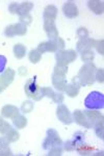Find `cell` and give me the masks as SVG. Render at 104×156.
Here are the masks:
<instances>
[{
    "instance_id": "cell-1",
    "label": "cell",
    "mask_w": 104,
    "mask_h": 156,
    "mask_svg": "<svg viewBox=\"0 0 104 156\" xmlns=\"http://www.w3.org/2000/svg\"><path fill=\"white\" fill-rule=\"evenodd\" d=\"M96 66L91 62H87L81 67L79 73L76 77L73 78V83L77 85H91L95 81V74H96Z\"/></svg>"
},
{
    "instance_id": "cell-2",
    "label": "cell",
    "mask_w": 104,
    "mask_h": 156,
    "mask_svg": "<svg viewBox=\"0 0 104 156\" xmlns=\"http://www.w3.org/2000/svg\"><path fill=\"white\" fill-rule=\"evenodd\" d=\"M84 105L88 109H102L104 107V96L100 92H92L84 100Z\"/></svg>"
},
{
    "instance_id": "cell-3",
    "label": "cell",
    "mask_w": 104,
    "mask_h": 156,
    "mask_svg": "<svg viewBox=\"0 0 104 156\" xmlns=\"http://www.w3.org/2000/svg\"><path fill=\"white\" fill-rule=\"evenodd\" d=\"M25 94L30 98H34L35 101H40L44 97L43 87H40L35 83V78H31L25 84Z\"/></svg>"
},
{
    "instance_id": "cell-4",
    "label": "cell",
    "mask_w": 104,
    "mask_h": 156,
    "mask_svg": "<svg viewBox=\"0 0 104 156\" xmlns=\"http://www.w3.org/2000/svg\"><path fill=\"white\" fill-rule=\"evenodd\" d=\"M77 57V53L74 50H58L56 53L57 66L68 67L70 62H74Z\"/></svg>"
},
{
    "instance_id": "cell-5",
    "label": "cell",
    "mask_w": 104,
    "mask_h": 156,
    "mask_svg": "<svg viewBox=\"0 0 104 156\" xmlns=\"http://www.w3.org/2000/svg\"><path fill=\"white\" fill-rule=\"evenodd\" d=\"M63 140L59 137L58 133L55 131L54 129H49L47 131V136L45 138V140L43 142V149L45 150H50L53 146L62 145Z\"/></svg>"
},
{
    "instance_id": "cell-6",
    "label": "cell",
    "mask_w": 104,
    "mask_h": 156,
    "mask_svg": "<svg viewBox=\"0 0 104 156\" xmlns=\"http://www.w3.org/2000/svg\"><path fill=\"white\" fill-rule=\"evenodd\" d=\"M26 32H27L26 25L22 23L12 24L9 26H7L5 30H4V34L9 37H13L15 36H24Z\"/></svg>"
},
{
    "instance_id": "cell-7",
    "label": "cell",
    "mask_w": 104,
    "mask_h": 156,
    "mask_svg": "<svg viewBox=\"0 0 104 156\" xmlns=\"http://www.w3.org/2000/svg\"><path fill=\"white\" fill-rule=\"evenodd\" d=\"M56 115H57L58 120H59L60 122L64 123V124L69 125V124H71V123L73 122L72 115H71V112H69L68 107L66 106V105H64V104H59L57 106Z\"/></svg>"
},
{
    "instance_id": "cell-8",
    "label": "cell",
    "mask_w": 104,
    "mask_h": 156,
    "mask_svg": "<svg viewBox=\"0 0 104 156\" xmlns=\"http://www.w3.org/2000/svg\"><path fill=\"white\" fill-rule=\"evenodd\" d=\"M73 117H74L73 121H75L78 125H80V126H83L84 128H88H88L93 127L92 122H90V121H88V119L85 117V115L83 114L81 110L76 109L74 112V114H73Z\"/></svg>"
},
{
    "instance_id": "cell-9",
    "label": "cell",
    "mask_w": 104,
    "mask_h": 156,
    "mask_svg": "<svg viewBox=\"0 0 104 156\" xmlns=\"http://www.w3.org/2000/svg\"><path fill=\"white\" fill-rule=\"evenodd\" d=\"M63 12H64L65 16L69 19L75 18L78 15V9H77V6H76L75 2H73V1L66 2L64 4V6H63Z\"/></svg>"
},
{
    "instance_id": "cell-10",
    "label": "cell",
    "mask_w": 104,
    "mask_h": 156,
    "mask_svg": "<svg viewBox=\"0 0 104 156\" xmlns=\"http://www.w3.org/2000/svg\"><path fill=\"white\" fill-rule=\"evenodd\" d=\"M96 43H97V41H95L94 39L88 37V39L84 40H80L76 45V48H77V51L79 52L85 51V50H92L93 47L96 46Z\"/></svg>"
},
{
    "instance_id": "cell-11",
    "label": "cell",
    "mask_w": 104,
    "mask_h": 156,
    "mask_svg": "<svg viewBox=\"0 0 104 156\" xmlns=\"http://www.w3.org/2000/svg\"><path fill=\"white\" fill-rule=\"evenodd\" d=\"M1 115L7 119H15L17 115H19V109L14 105H5L2 107Z\"/></svg>"
},
{
    "instance_id": "cell-12",
    "label": "cell",
    "mask_w": 104,
    "mask_h": 156,
    "mask_svg": "<svg viewBox=\"0 0 104 156\" xmlns=\"http://www.w3.org/2000/svg\"><path fill=\"white\" fill-rule=\"evenodd\" d=\"M15 75H16V73H15L14 70L9 68V69H6L5 71L3 72V74L0 76V81L2 82V84L5 87H9V85L14 81Z\"/></svg>"
},
{
    "instance_id": "cell-13",
    "label": "cell",
    "mask_w": 104,
    "mask_h": 156,
    "mask_svg": "<svg viewBox=\"0 0 104 156\" xmlns=\"http://www.w3.org/2000/svg\"><path fill=\"white\" fill-rule=\"evenodd\" d=\"M65 77L66 76H60L57 74L52 75V83L60 92H65L66 87H67V82H66Z\"/></svg>"
},
{
    "instance_id": "cell-14",
    "label": "cell",
    "mask_w": 104,
    "mask_h": 156,
    "mask_svg": "<svg viewBox=\"0 0 104 156\" xmlns=\"http://www.w3.org/2000/svg\"><path fill=\"white\" fill-rule=\"evenodd\" d=\"M32 9H34V3H31V2H29V1L18 3L16 14L19 15L20 17L25 16V15H28V12L31 11Z\"/></svg>"
},
{
    "instance_id": "cell-15",
    "label": "cell",
    "mask_w": 104,
    "mask_h": 156,
    "mask_svg": "<svg viewBox=\"0 0 104 156\" xmlns=\"http://www.w3.org/2000/svg\"><path fill=\"white\" fill-rule=\"evenodd\" d=\"M88 9L96 15H102L104 12V4L103 1L100 0H91L88 3Z\"/></svg>"
},
{
    "instance_id": "cell-16",
    "label": "cell",
    "mask_w": 104,
    "mask_h": 156,
    "mask_svg": "<svg viewBox=\"0 0 104 156\" xmlns=\"http://www.w3.org/2000/svg\"><path fill=\"white\" fill-rule=\"evenodd\" d=\"M37 50L42 54V53H44V52H55L57 50V47H56V45L54 44V42L48 41V42L41 43L39 46H38Z\"/></svg>"
},
{
    "instance_id": "cell-17",
    "label": "cell",
    "mask_w": 104,
    "mask_h": 156,
    "mask_svg": "<svg viewBox=\"0 0 104 156\" xmlns=\"http://www.w3.org/2000/svg\"><path fill=\"white\" fill-rule=\"evenodd\" d=\"M57 15V9L54 5H48L46 6L44 11V20H52L55 21Z\"/></svg>"
},
{
    "instance_id": "cell-18",
    "label": "cell",
    "mask_w": 104,
    "mask_h": 156,
    "mask_svg": "<svg viewBox=\"0 0 104 156\" xmlns=\"http://www.w3.org/2000/svg\"><path fill=\"white\" fill-rule=\"evenodd\" d=\"M84 115H85V117L88 119V121H90V122H92L93 125L95 124L96 122H98V121L103 119V115L102 114H100L99 112H94V110H93V112H92V110L85 112Z\"/></svg>"
},
{
    "instance_id": "cell-19",
    "label": "cell",
    "mask_w": 104,
    "mask_h": 156,
    "mask_svg": "<svg viewBox=\"0 0 104 156\" xmlns=\"http://www.w3.org/2000/svg\"><path fill=\"white\" fill-rule=\"evenodd\" d=\"M75 149L77 150V152L81 155H88V154H91L94 150H95V148L80 143V144H78L77 146H76Z\"/></svg>"
},
{
    "instance_id": "cell-20",
    "label": "cell",
    "mask_w": 104,
    "mask_h": 156,
    "mask_svg": "<svg viewBox=\"0 0 104 156\" xmlns=\"http://www.w3.org/2000/svg\"><path fill=\"white\" fill-rule=\"evenodd\" d=\"M14 54L18 59L23 58L26 54V47L22 44H16L14 46Z\"/></svg>"
},
{
    "instance_id": "cell-21",
    "label": "cell",
    "mask_w": 104,
    "mask_h": 156,
    "mask_svg": "<svg viewBox=\"0 0 104 156\" xmlns=\"http://www.w3.org/2000/svg\"><path fill=\"white\" fill-rule=\"evenodd\" d=\"M65 92L67 93V95L69 97H76L78 95V93H79V85L73 83V82L70 84H67Z\"/></svg>"
},
{
    "instance_id": "cell-22",
    "label": "cell",
    "mask_w": 104,
    "mask_h": 156,
    "mask_svg": "<svg viewBox=\"0 0 104 156\" xmlns=\"http://www.w3.org/2000/svg\"><path fill=\"white\" fill-rule=\"evenodd\" d=\"M14 125L19 129H23V128L27 125V119L24 115H17L14 119Z\"/></svg>"
},
{
    "instance_id": "cell-23",
    "label": "cell",
    "mask_w": 104,
    "mask_h": 156,
    "mask_svg": "<svg viewBox=\"0 0 104 156\" xmlns=\"http://www.w3.org/2000/svg\"><path fill=\"white\" fill-rule=\"evenodd\" d=\"M103 128H104V121H103V119L95 123V132H96V134H97V136L100 137L101 140H103V134H104V133H103V131H104Z\"/></svg>"
},
{
    "instance_id": "cell-24",
    "label": "cell",
    "mask_w": 104,
    "mask_h": 156,
    "mask_svg": "<svg viewBox=\"0 0 104 156\" xmlns=\"http://www.w3.org/2000/svg\"><path fill=\"white\" fill-rule=\"evenodd\" d=\"M41 57H42V54H41L37 49L31 50L28 54V58L32 64H37V62H39L41 60Z\"/></svg>"
},
{
    "instance_id": "cell-25",
    "label": "cell",
    "mask_w": 104,
    "mask_h": 156,
    "mask_svg": "<svg viewBox=\"0 0 104 156\" xmlns=\"http://www.w3.org/2000/svg\"><path fill=\"white\" fill-rule=\"evenodd\" d=\"M95 57V53L92 51V50H85V51L81 52V59L83 62H91Z\"/></svg>"
},
{
    "instance_id": "cell-26",
    "label": "cell",
    "mask_w": 104,
    "mask_h": 156,
    "mask_svg": "<svg viewBox=\"0 0 104 156\" xmlns=\"http://www.w3.org/2000/svg\"><path fill=\"white\" fill-rule=\"evenodd\" d=\"M20 137V134L17 130L15 129H11L9 132L6 133V138L9 140V142H12V143H15L19 140Z\"/></svg>"
},
{
    "instance_id": "cell-27",
    "label": "cell",
    "mask_w": 104,
    "mask_h": 156,
    "mask_svg": "<svg viewBox=\"0 0 104 156\" xmlns=\"http://www.w3.org/2000/svg\"><path fill=\"white\" fill-rule=\"evenodd\" d=\"M32 109H34V102L29 101V100H27V101L23 102V104H22L21 106V110L25 114H28V112H31Z\"/></svg>"
},
{
    "instance_id": "cell-28",
    "label": "cell",
    "mask_w": 104,
    "mask_h": 156,
    "mask_svg": "<svg viewBox=\"0 0 104 156\" xmlns=\"http://www.w3.org/2000/svg\"><path fill=\"white\" fill-rule=\"evenodd\" d=\"M11 129H12V127L9 123L5 122L3 119L0 121V133H2V134H6V133L9 132Z\"/></svg>"
},
{
    "instance_id": "cell-29",
    "label": "cell",
    "mask_w": 104,
    "mask_h": 156,
    "mask_svg": "<svg viewBox=\"0 0 104 156\" xmlns=\"http://www.w3.org/2000/svg\"><path fill=\"white\" fill-rule=\"evenodd\" d=\"M62 145H57V146H53L51 149L49 150V153L48 155H55V156H59L62 155V152H63V148L60 147Z\"/></svg>"
},
{
    "instance_id": "cell-30",
    "label": "cell",
    "mask_w": 104,
    "mask_h": 156,
    "mask_svg": "<svg viewBox=\"0 0 104 156\" xmlns=\"http://www.w3.org/2000/svg\"><path fill=\"white\" fill-rule=\"evenodd\" d=\"M67 73H68V67L55 66L53 74H57V75H60V76H66V74H67Z\"/></svg>"
},
{
    "instance_id": "cell-31",
    "label": "cell",
    "mask_w": 104,
    "mask_h": 156,
    "mask_svg": "<svg viewBox=\"0 0 104 156\" xmlns=\"http://www.w3.org/2000/svg\"><path fill=\"white\" fill-rule=\"evenodd\" d=\"M77 37H79L80 40L88 39V31L87 30V28H84V27H80V28L77 30Z\"/></svg>"
},
{
    "instance_id": "cell-32",
    "label": "cell",
    "mask_w": 104,
    "mask_h": 156,
    "mask_svg": "<svg viewBox=\"0 0 104 156\" xmlns=\"http://www.w3.org/2000/svg\"><path fill=\"white\" fill-rule=\"evenodd\" d=\"M76 146H77V144H76L75 140H68V142L65 143L64 149L66 151H73V150H75Z\"/></svg>"
},
{
    "instance_id": "cell-33",
    "label": "cell",
    "mask_w": 104,
    "mask_h": 156,
    "mask_svg": "<svg viewBox=\"0 0 104 156\" xmlns=\"http://www.w3.org/2000/svg\"><path fill=\"white\" fill-rule=\"evenodd\" d=\"M95 79L98 80L100 83H103V81H104V71H103V69H98L97 71H96Z\"/></svg>"
},
{
    "instance_id": "cell-34",
    "label": "cell",
    "mask_w": 104,
    "mask_h": 156,
    "mask_svg": "<svg viewBox=\"0 0 104 156\" xmlns=\"http://www.w3.org/2000/svg\"><path fill=\"white\" fill-rule=\"evenodd\" d=\"M51 99L53 100V102L59 104V103H63V101H64V96L62 94H58V93H54Z\"/></svg>"
},
{
    "instance_id": "cell-35",
    "label": "cell",
    "mask_w": 104,
    "mask_h": 156,
    "mask_svg": "<svg viewBox=\"0 0 104 156\" xmlns=\"http://www.w3.org/2000/svg\"><path fill=\"white\" fill-rule=\"evenodd\" d=\"M20 23H22L24 25L30 24V23H31V16H30L29 14L25 15V16H21V17H20Z\"/></svg>"
},
{
    "instance_id": "cell-36",
    "label": "cell",
    "mask_w": 104,
    "mask_h": 156,
    "mask_svg": "<svg viewBox=\"0 0 104 156\" xmlns=\"http://www.w3.org/2000/svg\"><path fill=\"white\" fill-rule=\"evenodd\" d=\"M6 57L3 56V55H0V73H2L5 69V66H6Z\"/></svg>"
},
{
    "instance_id": "cell-37",
    "label": "cell",
    "mask_w": 104,
    "mask_h": 156,
    "mask_svg": "<svg viewBox=\"0 0 104 156\" xmlns=\"http://www.w3.org/2000/svg\"><path fill=\"white\" fill-rule=\"evenodd\" d=\"M54 42V44L56 45V47H57V49L58 50H63L64 49V47H65V42H64V40L63 39H60L59 37H57L55 41H53Z\"/></svg>"
},
{
    "instance_id": "cell-38",
    "label": "cell",
    "mask_w": 104,
    "mask_h": 156,
    "mask_svg": "<svg viewBox=\"0 0 104 156\" xmlns=\"http://www.w3.org/2000/svg\"><path fill=\"white\" fill-rule=\"evenodd\" d=\"M103 44H104V41L103 40H101V41H99L96 43V48H97V51L100 53L101 55L104 54V49H103Z\"/></svg>"
},
{
    "instance_id": "cell-39",
    "label": "cell",
    "mask_w": 104,
    "mask_h": 156,
    "mask_svg": "<svg viewBox=\"0 0 104 156\" xmlns=\"http://www.w3.org/2000/svg\"><path fill=\"white\" fill-rule=\"evenodd\" d=\"M83 134H82V132H76L75 134H74V138H75V142H76V144H80V143H82V140H83Z\"/></svg>"
},
{
    "instance_id": "cell-40",
    "label": "cell",
    "mask_w": 104,
    "mask_h": 156,
    "mask_svg": "<svg viewBox=\"0 0 104 156\" xmlns=\"http://www.w3.org/2000/svg\"><path fill=\"white\" fill-rule=\"evenodd\" d=\"M9 140L6 137H0V149H3V148L9 147Z\"/></svg>"
},
{
    "instance_id": "cell-41",
    "label": "cell",
    "mask_w": 104,
    "mask_h": 156,
    "mask_svg": "<svg viewBox=\"0 0 104 156\" xmlns=\"http://www.w3.org/2000/svg\"><path fill=\"white\" fill-rule=\"evenodd\" d=\"M12 154L13 153L9 147L3 148V149H0V156H11Z\"/></svg>"
},
{
    "instance_id": "cell-42",
    "label": "cell",
    "mask_w": 104,
    "mask_h": 156,
    "mask_svg": "<svg viewBox=\"0 0 104 156\" xmlns=\"http://www.w3.org/2000/svg\"><path fill=\"white\" fill-rule=\"evenodd\" d=\"M19 73H20V75L21 76H25V75L27 74V70H26V68H24V67H21L19 69Z\"/></svg>"
},
{
    "instance_id": "cell-43",
    "label": "cell",
    "mask_w": 104,
    "mask_h": 156,
    "mask_svg": "<svg viewBox=\"0 0 104 156\" xmlns=\"http://www.w3.org/2000/svg\"><path fill=\"white\" fill-rule=\"evenodd\" d=\"M4 89H5V87H4V85L2 84V82L0 81V93H2V92H3Z\"/></svg>"
},
{
    "instance_id": "cell-44",
    "label": "cell",
    "mask_w": 104,
    "mask_h": 156,
    "mask_svg": "<svg viewBox=\"0 0 104 156\" xmlns=\"http://www.w3.org/2000/svg\"><path fill=\"white\" fill-rule=\"evenodd\" d=\"M1 120H2V118H1V117H0V121H1Z\"/></svg>"
}]
</instances>
